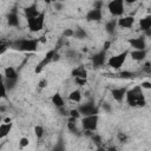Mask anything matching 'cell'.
I'll return each instance as SVG.
<instances>
[{
    "label": "cell",
    "mask_w": 151,
    "mask_h": 151,
    "mask_svg": "<svg viewBox=\"0 0 151 151\" xmlns=\"http://www.w3.org/2000/svg\"><path fill=\"white\" fill-rule=\"evenodd\" d=\"M28 144H29V140H28L27 137H21V138L19 139V146H20L21 149L28 146Z\"/></svg>",
    "instance_id": "34"
},
{
    "label": "cell",
    "mask_w": 151,
    "mask_h": 151,
    "mask_svg": "<svg viewBox=\"0 0 151 151\" xmlns=\"http://www.w3.org/2000/svg\"><path fill=\"white\" fill-rule=\"evenodd\" d=\"M73 37H76L77 39H85L86 37H87V33H86V31L84 29V28H81V27H77L76 29H73Z\"/></svg>",
    "instance_id": "26"
},
{
    "label": "cell",
    "mask_w": 151,
    "mask_h": 151,
    "mask_svg": "<svg viewBox=\"0 0 151 151\" xmlns=\"http://www.w3.org/2000/svg\"><path fill=\"white\" fill-rule=\"evenodd\" d=\"M74 81H76V84H78L79 86H83V85H85V84L87 83V79H80V78H76V79H74Z\"/></svg>",
    "instance_id": "39"
},
{
    "label": "cell",
    "mask_w": 151,
    "mask_h": 151,
    "mask_svg": "<svg viewBox=\"0 0 151 151\" xmlns=\"http://www.w3.org/2000/svg\"><path fill=\"white\" fill-rule=\"evenodd\" d=\"M110 44H111V42H110V41H106V42H105V44H104V48H103V50H104V51H106V52H107V50H109V47H110Z\"/></svg>",
    "instance_id": "45"
},
{
    "label": "cell",
    "mask_w": 151,
    "mask_h": 151,
    "mask_svg": "<svg viewBox=\"0 0 151 151\" xmlns=\"http://www.w3.org/2000/svg\"><path fill=\"white\" fill-rule=\"evenodd\" d=\"M143 71H144V72H146L147 74H150V73H151V66H150V61H146V63L144 64V66H143Z\"/></svg>",
    "instance_id": "38"
},
{
    "label": "cell",
    "mask_w": 151,
    "mask_h": 151,
    "mask_svg": "<svg viewBox=\"0 0 151 151\" xmlns=\"http://www.w3.org/2000/svg\"><path fill=\"white\" fill-rule=\"evenodd\" d=\"M142 88H146V90H150L151 88V83L150 81H142V84L139 85Z\"/></svg>",
    "instance_id": "40"
},
{
    "label": "cell",
    "mask_w": 151,
    "mask_h": 151,
    "mask_svg": "<svg viewBox=\"0 0 151 151\" xmlns=\"http://www.w3.org/2000/svg\"><path fill=\"white\" fill-rule=\"evenodd\" d=\"M18 80L19 79H5L4 78V83H5V86H6V90L7 91H13L18 85Z\"/></svg>",
    "instance_id": "25"
},
{
    "label": "cell",
    "mask_w": 151,
    "mask_h": 151,
    "mask_svg": "<svg viewBox=\"0 0 151 151\" xmlns=\"http://www.w3.org/2000/svg\"><path fill=\"white\" fill-rule=\"evenodd\" d=\"M129 53H130L129 50H124L123 52H120V53H118V54H116V55L110 57V58L107 59V65H109L111 68H113V70H119V68L124 65V63H125V60H126Z\"/></svg>",
    "instance_id": "4"
},
{
    "label": "cell",
    "mask_w": 151,
    "mask_h": 151,
    "mask_svg": "<svg viewBox=\"0 0 151 151\" xmlns=\"http://www.w3.org/2000/svg\"><path fill=\"white\" fill-rule=\"evenodd\" d=\"M53 5H54L55 9H61V8H63V4H61V2H54Z\"/></svg>",
    "instance_id": "44"
},
{
    "label": "cell",
    "mask_w": 151,
    "mask_h": 151,
    "mask_svg": "<svg viewBox=\"0 0 151 151\" xmlns=\"http://www.w3.org/2000/svg\"><path fill=\"white\" fill-rule=\"evenodd\" d=\"M47 84H48L47 79H46V78H42V79L39 80V83H38V87H39V88H45V87L47 86Z\"/></svg>",
    "instance_id": "36"
},
{
    "label": "cell",
    "mask_w": 151,
    "mask_h": 151,
    "mask_svg": "<svg viewBox=\"0 0 151 151\" xmlns=\"http://www.w3.org/2000/svg\"><path fill=\"white\" fill-rule=\"evenodd\" d=\"M134 24V17L133 15H123L117 20V26L120 28H130Z\"/></svg>",
    "instance_id": "12"
},
{
    "label": "cell",
    "mask_w": 151,
    "mask_h": 151,
    "mask_svg": "<svg viewBox=\"0 0 151 151\" xmlns=\"http://www.w3.org/2000/svg\"><path fill=\"white\" fill-rule=\"evenodd\" d=\"M67 129L70 130V132L76 133V134H79V130H78V127H77V125H76V119L70 118V120H68V123H67Z\"/></svg>",
    "instance_id": "27"
},
{
    "label": "cell",
    "mask_w": 151,
    "mask_h": 151,
    "mask_svg": "<svg viewBox=\"0 0 151 151\" xmlns=\"http://www.w3.org/2000/svg\"><path fill=\"white\" fill-rule=\"evenodd\" d=\"M127 42L130 44V46L136 50V51H142V50H146V41L145 38L143 35L137 37V38H130L127 40Z\"/></svg>",
    "instance_id": "9"
},
{
    "label": "cell",
    "mask_w": 151,
    "mask_h": 151,
    "mask_svg": "<svg viewBox=\"0 0 151 151\" xmlns=\"http://www.w3.org/2000/svg\"><path fill=\"white\" fill-rule=\"evenodd\" d=\"M126 91H127V87L126 86H124V87H116V88H112L111 90V96H112V98L117 103H122L123 99L125 98Z\"/></svg>",
    "instance_id": "13"
},
{
    "label": "cell",
    "mask_w": 151,
    "mask_h": 151,
    "mask_svg": "<svg viewBox=\"0 0 151 151\" xmlns=\"http://www.w3.org/2000/svg\"><path fill=\"white\" fill-rule=\"evenodd\" d=\"M45 11H41L40 14L35 18H32V19H27V27L28 29L32 32V33H35V32H39L44 28V25H45Z\"/></svg>",
    "instance_id": "3"
},
{
    "label": "cell",
    "mask_w": 151,
    "mask_h": 151,
    "mask_svg": "<svg viewBox=\"0 0 151 151\" xmlns=\"http://www.w3.org/2000/svg\"><path fill=\"white\" fill-rule=\"evenodd\" d=\"M91 60H92V64L94 67H100L103 66L105 63H106V51L101 50L97 53H94L92 57H91Z\"/></svg>",
    "instance_id": "10"
},
{
    "label": "cell",
    "mask_w": 151,
    "mask_h": 151,
    "mask_svg": "<svg viewBox=\"0 0 151 151\" xmlns=\"http://www.w3.org/2000/svg\"><path fill=\"white\" fill-rule=\"evenodd\" d=\"M59 59V55H58V53H57V47L55 48H52V50H50L46 54H45V57L42 58V60L37 65V67L34 68V73H40L42 70H44V67L45 66H47V64H50L51 61H54V60H58Z\"/></svg>",
    "instance_id": "6"
},
{
    "label": "cell",
    "mask_w": 151,
    "mask_h": 151,
    "mask_svg": "<svg viewBox=\"0 0 151 151\" xmlns=\"http://www.w3.org/2000/svg\"><path fill=\"white\" fill-rule=\"evenodd\" d=\"M134 76H136L134 72H131V71H123V72H120L117 77L120 78V79H133Z\"/></svg>",
    "instance_id": "29"
},
{
    "label": "cell",
    "mask_w": 151,
    "mask_h": 151,
    "mask_svg": "<svg viewBox=\"0 0 151 151\" xmlns=\"http://www.w3.org/2000/svg\"><path fill=\"white\" fill-rule=\"evenodd\" d=\"M104 151H118L116 146H109V147H104Z\"/></svg>",
    "instance_id": "43"
},
{
    "label": "cell",
    "mask_w": 151,
    "mask_h": 151,
    "mask_svg": "<svg viewBox=\"0 0 151 151\" xmlns=\"http://www.w3.org/2000/svg\"><path fill=\"white\" fill-rule=\"evenodd\" d=\"M117 28V19H111L105 24V31L109 34H113Z\"/></svg>",
    "instance_id": "23"
},
{
    "label": "cell",
    "mask_w": 151,
    "mask_h": 151,
    "mask_svg": "<svg viewBox=\"0 0 151 151\" xmlns=\"http://www.w3.org/2000/svg\"><path fill=\"white\" fill-rule=\"evenodd\" d=\"M9 44H11V41H8V40H4V39L0 40V55H2L9 48Z\"/></svg>",
    "instance_id": "30"
},
{
    "label": "cell",
    "mask_w": 151,
    "mask_h": 151,
    "mask_svg": "<svg viewBox=\"0 0 151 151\" xmlns=\"http://www.w3.org/2000/svg\"><path fill=\"white\" fill-rule=\"evenodd\" d=\"M81 91L80 90H73L70 94H68V100L73 101V103H80L81 101Z\"/></svg>",
    "instance_id": "22"
},
{
    "label": "cell",
    "mask_w": 151,
    "mask_h": 151,
    "mask_svg": "<svg viewBox=\"0 0 151 151\" xmlns=\"http://www.w3.org/2000/svg\"><path fill=\"white\" fill-rule=\"evenodd\" d=\"M117 137H118V140H119L120 143H126L127 139H129V138H127V134L124 133V132H118Z\"/></svg>",
    "instance_id": "35"
},
{
    "label": "cell",
    "mask_w": 151,
    "mask_h": 151,
    "mask_svg": "<svg viewBox=\"0 0 151 151\" xmlns=\"http://www.w3.org/2000/svg\"><path fill=\"white\" fill-rule=\"evenodd\" d=\"M107 9L113 17H123L125 11V1L124 0H112L107 2Z\"/></svg>",
    "instance_id": "7"
},
{
    "label": "cell",
    "mask_w": 151,
    "mask_h": 151,
    "mask_svg": "<svg viewBox=\"0 0 151 151\" xmlns=\"http://www.w3.org/2000/svg\"><path fill=\"white\" fill-rule=\"evenodd\" d=\"M4 123H12V119L11 118H5L4 119Z\"/></svg>",
    "instance_id": "47"
},
{
    "label": "cell",
    "mask_w": 151,
    "mask_h": 151,
    "mask_svg": "<svg viewBox=\"0 0 151 151\" xmlns=\"http://www.w3.org/2000/svg\"><path fill=\"white\" fill-rule=\"evenodd\" d=\"M4 98H7V90L4 83V76L0 74V99H4Z\"/></svg>",
    "instance_id": "28"
},
{
    "label": "cell",
    "mask_w": 151,
    "mask_h": 151,
    "mask_svg": "<svg viewBox=\"0 0 151 151\" xmlns=\"http://www.w3.org/2000/svg\"><path fill=\"white\" fill-rule=\"evenodd\" d=\"M98 122H99V114H92V116H86L80 119L81 127L84 131H90L94 132L98 129Z\"/></svg>",
    "instance_id": "5"
},
{
    "label": "cell",
    "mask_w": 151,
    "mask_h": 151,
    "mask_svg": "<svg viewBox=\"0 0 151 151\" xmlns=\"http://www.w3.org/2000/svg\"><path fill=\"white\" fill-rule=\"evenodd\" d=\"M12 127H13V123H2V124H0V139L6 138L9 134Z\"/></svg>",
    "instance_id": "21"
},
{
    "label": "cell",
    "mask_w": 151,
    "mask_h": 151,
    "mask_svg": "<svg viewBox=\"0 0 151 151\" xmlns=\"http://www.w3.org/2000/svg\"><path fill=\"white\" fill-rule=\"evenodd\" d=\"M71 76L76 79V78H80V79H86L87 78V70L84 66H78L74 67L71 72Z\"/></svg>",
    "instance_id": "17"
},
{
    "label": "cell",
    "mask_w": 151,
    "mask_h": 151,
    "mask_svg": "<svg viewBox=\"0 0 151 151\" xmlns=\"http://www.w3.org/2000/svg\"><path fill=\"white\" fill-rule=\"evenodd\" d=\"M52 151H66V145H65V142H64V139H63L61 136L58 138L57 143L53 145Z\"/></svg>",
    "instance_id": "24"
},
{
    "label": "cell",
    "mask_w": 151,
    "mask_h": 151,
    "mask_svg": "<svg viewBox=\"0 0 151 151\" xmlns=\"http://www.w3.org/2000/svg\"><path fill=\"white\" fill-rule=\"evenodd\" d=\"M4 78L5 79H19V74L17 72V70L13 66H7L4 70Z\"/></svg>",
    "instance_id": "20"
},
{
    "label": "cell",
    "mask_w": 151,
    "mask_h": 151,
    "mask_svg": "<svg viewBox=\"0 0 151 151\" xmlns=\"http://www.w3.org/2000/svg\"><path fill=\"white\" fill-rule=\"evenodd\" d=\"M90 138H91V140H92L97 146H101V137H100L99 134H97V133H92Z\"/></svg>",
    "instance_id": "32"
},
{
    "label": "cell",
    "mask_w": 151,
    "mask_h": 151,
    "mask_svg": "<svg viewBox=\"0 0 151 151\" xmlns=\"http://www.w3.org/2000/svg\"><path fill=\"white\" fill-rule=\"evenodd\" d=\"M39 45V38L28 39V38H19L17 40L11 41L9 48H13L19 52H35Z\"/></svg>",
    "instance_id": "2"
},
{
    "label": "cell",
    "mask_w": 151,
    "mask_h": 151,
    "mask_svg": "<svg viewBox=\"0 0 151 151\" xmlns=\"http://www.w3.org/2000/svg\"><path fill=\"white\" fill-rule=\"evenodd\" d=\"M86 20L88 21V22H91V21H96V22H98V21H100L101 19H103V12H101V9H97V8H92V9H90L87 13H86Z\"/></svg>",
    "instance_id": "14"
},
{
    "label": "cell",
    "mask_w": 151,
    "mask_h": 151,
    "mask_svg": "<svg viewBox=\"0 0 151 151\" xmlns=\"http://www.w3.org/2000/svg\"><path fill=\"white\" fill-rule=\"evenodd\" d=\"M2 146H4V143H0V151L2 150Z\"/></svg>",
    "instance_id": "49"
},
{
    "label": "cell",
    "mask_w": 151,
    "mask_h": 151,
    "mask_svg": "<svg viewBox=\"0 0 151 151\" xmlns=\"http://www.w3.org/2000/svg\"><path fill=\"white\" fill-rule=\"evenodd\" d=\"M6 19H7L8 26H11V27H19L20 21H19V15H18L17 11L9 12V13L6 15Z\"/></svg>",
    "instance_id": "16"
},
{
    "label": "cell",
    "mask_w": 151,
    "mask_h": 151,
    "mask_svg": "<svg viewBox=\"0 0 151 151\" xmlns=\"http://www.w3.org/2000/svg\"><path fill=\"white\" fill-rule=\"evenodd\" d=\"M5 111H6V106L0 105V113H2V112H5Z\"/></svg>",
    "instance_id": "46"
},
{
    "label": "cell",
    "mask_w": 151,
    "mask_h": 151,
    "mask_svg": "<svg viewBox=\"0 0 151 151\" xmlns=\"http://www.w3.org/2000/svg\"><path fill=\"white\" fill-rule=\"evenodd\" d=\"M68 114H70V118H73V119H76V120L80 118V113L78 112L77 109H71V110L68 111Z\"/></svg>",
    "instance_id": "33"
},
{
    "label": "cell",
    "mask_w": 151,
    "mask_h": 151,
    "mask_svg": "<svg viewBox=\"0 0 151 151\" xmlns=\"http://www.w3.org/2000/svg\"><path fill=\"white\" fill-rule=\"evenodd\" d=\"M77 110L80 113V116H83V117L92 116V114H98L99 113V107L92 100H90V101H87L85 104H80L77 107Z\"/></svg>",
    "instance_id": "8"
},
{
    "label": "cell",
    "mask_w": 151,
    "mask_h": 151,
    "mask_svg": "<svg viewBox=\"0 0 151 151\" xmlns=\"http://www.w3.org/2000/svg\"><path fill=\"white\" fill-rule=\"evenodd\" d=\"M139 27L145 34L149 37L151 35V15H146L139 20Z\"/></svg>",
    "instance_id": "15"
},
{
    "label": "cell",
    "mask_w": 151,
    "mask_h": 151,
    "mask_svg": "<svg viewBox=\"0 0 151 151\" xmlns=\"http://www.w3.org/2000/svg\"><path fill=\"white\" fill-rule=\"evenodd\" d=\"M63 35H64V37H66V38L73 37V29H72V28H66V29L63 32Z\"/></svg>",
    "instance_id": "37"
},
{
    "label": "cell",
    "mask_w": 151,
    "mask_h": 151,
    "mask_svg": "<svg viewBox=\"0 0 151 151\" xmlns=\"http://www.w3.org/2000/svg\"><path fill=\"white\" fill-rule=\"evenodd\" d=\"M51 101H52V104L59 110V109H63V107H65V101H64V98H63V96L59 93V92H55L52 97H51Z\"/></svg>",
    "instance_id": "18"
},
{
    "label": "cell",
    "mask_w": 151,
    "mask_h": 151,
    "mask_svg": "<svg viewBox=\"0 0 151 151\" xmlns=\"http://www.w3.org/2000/svg\"><path fill=\"white\" fill-rule=\"evenodd\" d=\"M103 109H104L106 112H110V111H111V106H110L107 103H104V104H103Z\"/></svg>",
    "instance_id": "42"
},
{
    "label": "cell",
    "mask_w": 151,
    "mask_h": 151,
    "mask_svg": "<svg viewBox=\"0 0 151 151\" xmlns=\"http://www.w3.org/2000/svg\"><path fill=\"white\" fill-rule=\"evenodd\" d=\"M2 122V116H1V113H0V123Z\"/></svg>",
    "instance_id": "50"
},
{
    "label": "cell",
    "mask_w": 151,
    "mask_h": 151,
    "mask_svg": "<svg viewBox=\"0 0 151 151\" xmlns=\"http://www.w3.org/2000/svg\"><path fill=\"white\" fill-rule=\"evenodd\" d=\"M125 98H126V101H127L129 106L144 107L146 105V99H145V96L143 93V88L139 85H136L132 88L127 90L126 94H125Z\"/></svg>",
    "instance_id": "1"
},
{
    "label": "cell",
    "mask_w": 151,
    "mask_h": 151,
    "mask_svg": "<svg viewBox=\"0 0 151 151\" xmlns=\"http://www.w3.org/2000/svg\"><path fill=\"white\" fill-rule=\"evenodd\" d=\"M44 133H45V129H44V126H41V125H37V126H34V134H35V137H37L38 139L42 138Z\"/></svg>",
    "instance_id": "31"
},
{
    "label": "cell",
    "mask_w": 151,
    "mask_h": 151,
    "mask_svg": "<svg viewBox=\"0 0 151 151\" xmlns=\"http://www.w3.org/2000/svg\"><path fill=\"white\" fill-rule=\"evenodd\" d=\"M103 7V2L101 1H96L94 5H93V8H97V9H101Z\"/></svg>",
    "instance_id": "41"
},
{
    "label": "cell",
    "mask_w": 151,
    "mask_h": 151,
    "mask_svg": "<svg viewBox=\"0 0 151 151\" xmlns=\"http://www.w3.org/2000/svg\"><path fill=\"white\" fill-rule=\"evenodd\" d=\"M40 12H41V11L38 9L37 2H33V4H31V5H28V6H26V7L24 8V15H25L26 19L35 18V17H38V15L40 14Z\"/></svg>",
    "instance_id": "11"
},
{
    "label": "cell",
    "mask_w": 151,
    "mask_h": 151,
    "mask_svg": "<svg viewBox=\"0 0 151 151\" xmlns=\"http://www.w3.org/2000/svg\"><path fill=\"white\" fill-rule=\"evenodd\" d=\"M146 54H147V50H142V51L132 50V51L129 53V55H130L133 60H136V61H142V60H144L145 57H146Z\"/></svg>",
    "instance_id": "19"
},
{
    "label": "cell",
    "mask_w": 151,
    "mask_h": 151,
    "mask_svg": "<svg viewBox=\"0 0 151 151\" xmlns=\"http://www.w3.org/2000/svg\"><path fill=\"white\" fill-rule=\"evenodd\" d=\"M97 151H104V147H103V146H98Z\"/></svg>",
    "instance_id": "48"
}]
</instances>
